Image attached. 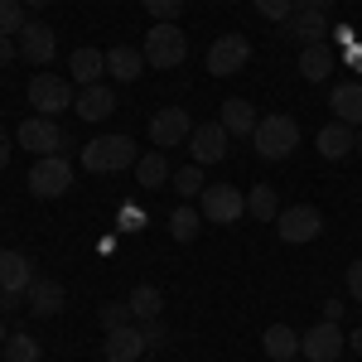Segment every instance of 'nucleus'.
Returning a JSON list of instances; mask_svg holds the SVG:
<instances>
[{
	"mask_svg": "<svg viewBox=\"0 0 362 362\" xmlns=\"http://www.w3.org/2000/svg\"><path fill=\"white\" fill-rule=\"evenodd\" d=\"M329 107H334V121H343V126L358 131L362 126V83H338L334 92H329Z\"/></svg>",
	"mask_w": 362,
	"mask_h": 362,
	"instance_id": "6ab92c4d",
	"label": "nucleus"
},
{
	"mask_svg": "<svg viewBox=\"0 0 362 362\" xmlns=\"http://www.w3.org/2000/svg\"><path fill=\"white\" fill-rule=\"evenodd\" d=\"M73 112L97 126V121H107V116L116 112V92H112L107 83H92V87H83V92L73 97Z\"/></svg>",
	"mask_w": 362,
	"mask_h": 362,
	"instance_id": "dca6fc26",
	"label": "nucleus"
},
{
	"mask_svg": "<svg viewBox=\"0 0 362 362\" xmlns=\"http://www.w3.org/2000/svg\"><path fill=\"white\" fill-rule=\"evenodd\" d=\"M348 300H358V305H362V256L348 266Z\"/></svg>",
	"mask_w": 362,
	"mask_h": 362,
	"instance_id": "4c0bfd02",
	"label": "nucleus"
},
{
	"mask_svg": "<svg viewBox=\"0 0 362 362\" xmlns=\"http://www.w3.org/2000/svg\"><path fill=\"white\" fill-rule=\"evenodd\" d=\"M5 338H10V329H5V314H0V343H5Z\"/></svg>",
	"mask_w": 362,
	"mask_h": 362,
	"instance_id": "de8ad7c7",
	"label": "nucleus"
},
{
	"mask_svg": "<svg viewBox=\"0 0 362 362\" xmlns=\"http://www.w3.org/2000/svg\"><path fill=\"white\" fill-rule=\"evenodd\" d=\"M73 189V165L68 155H39L29 169V194L34 198H63Z\"/></svg>",
	"mask_w": 362,
	"mask_h": 362,
	"instance_id": "0eeeda50",
	"label": "nucleus"
},
{
	"mask_svg": "<svg viewBox=\"0 0 362 362\" xmlns=\"http://www.w3.org/2000/svg\"><path fill=\"white\" fill-rule=\"evenodd\" d=\"M353 145H358V131H353V126H343V121L319 126V136H314V150H319L324 160H348V155H353Z\"/></svg>",
	"mask_w": 362,
	"mask_h": 362,
	"instance_id": "f3484780",
	"label": "nucleus"
},
{
	"mask_svg": "<svg viewBox=\"0 0 362 362\" xmlns=\"http://www.w3.org/2000/svg\"><path fill=\"white\" fill-rule=\"evenodd\" d=\"M0 353H5V362H44V348H39V338H29V334H15L0 343Z\"/></svg>",
	"mask_w": 362,
	"mask_h": 362,
	"instance_id": "c756f323",
	"label": "nucleus"
},
{
	"mask_svg": "<svg viewBox=\"0 0 362 362\" xmlns=\"http://www.w3.org/2000/svg\"><path fill=\"white\" fill-rule=\"evenodd\" d=\"M73 78H58V73H34L29 78V107L34 116H58L73 107Z\"/></svg>",
	"mask_w": 362,
	"mask_h": 362,
	"instance_id": "39448f33",
	"label": "nucleus"
},
{
	"mask_svg": "<svg viewBox=\"0 0 362 362\" xmlns=\"http://www.w3.org/2000/svg\"><path fill=\"white\" fill-rule=\"evenodd\" d=\"M140 150L131 136H92L83 145V169L87 174H121V169H136Z\"/></svg>",
	"mask_w": 362,
	"mask_h": 362,
	"instance_id": "f03ea898",
	"label": "nucleus"
},
{
	"mask_svg": "<svg viewBox=\"0 0 362 362\" xmlns=\"http://www.w3.org/2000/svg\"><path fill=\"white\" fill-rule=\"evenodd\" d=\"M343 58H348V68H358V73H362V49H358V44H353V49H343Z\"/></svg>",
	"mask_w": 362,
	"mask_h": 362,
	"instance_id": "79ce46f5",
	"label": "nucleus"
},
{
	"mask_svg": "<svg viewBox=\"0 0 362 362\" xmlns=\"http://www.w3.org/2000/svg\"><path fill=\"white\" fill-rule=\"evenodd\" d=\"M102 73H107V49H73V58H68V78H73L78 87L102 83Z\"/></svg>",
	"mask_w": 362,
	"mask_h": 362,
	"instance_id": "a211bd4d",
	"label": "nucleus"
},
{
	"mask_svg": "<svg viewBox=\"0 0 362 362\" xmlns=\"http://www.w3.org/2000/svg\"><path fill=\"white\" fill-rule=\"evenodd\" d=\"M348 348H353V353L362 358V329H353V334H348Z\"/></svg>",
	"mask_w": 362,
	"mask_h": 362,
	"instance_id": "c03bdc74",
	"label": "nucleus"
},
{
	"mask_svg": "<svg viewBox=\"0 0 362 362\" xmlns=\"http://www.w3.org/2000/svg\"><path fill=\"white\" fill-rule=\"evenodd\" d=\"M261 348H266L271 362H290V358H300V334H295L290 324H271V329L261 334Z\"/></svg>",
	"mask_w": 362,
	"mask_h": 362,
	"instance_id": "b1692460",
	"label": "nucleus"
},
{
	"mask_svg": "<svg viewBox=\"0 0 362 362\" xmlns=\"http://www.w3.org/2000/svg\"><path fill=\"white\" fill-rule=\"evenodd\" d=\"M227 126L223 121H203L194 126V136H189V150H194V165H223L227 160Z\"/></svg>",
	"mask_w": 362,
	"mask_h": 362,
	"instance_id": "ddd939ff",
	"label": "nucleus"
},
{
	"mask_svg": "<svg viewBox=\"0 0 362 362\" xmlns=\"http://www.w3.org/2000/svg\"><path fill=\"white\" fill-rule=\"evenodd\" d=\"M136 329H140V338H145V348H165V343H169L165 319H140Z\"/></svg>",
	"mask_w": 362,
	"mask_h": 362,
	"instance_id": "f704fd0d",
	"label": "nucleus"
},
{
	"mask_svg": "<svg viewBox=\"0 0 362 362\" xmlns=\"http://www.w3.org/2000/svg\"><path fill=\"white\" fill-rule=\"evenodd\" d=\"M5 309H15V295H5V290H0V314H5Z\"/></svg>",
	"mask_w": 362,
	"mask_h": 362,
	"instance_id": "a18cd8bd",
	"label": "nucleus"
},
{
	"mask_svg": "<svg viewBox=\"0 0 362 362\" xmlns=\"http://www.w3.org/2000/svg\"><path fill=\"white\" fill-rule=\"evenodd\" d=\"M251 145H256V155L261 160H290L295 155V145H300V121L285 112H271L256 121V131H251Z\"/></svg>",
	"mask_w": 362,
	"mask_h": 362,
	"instance_id": "f257e3e1",
	"label": "nucleus"
},
{
	"mask_svg": "<svg viewBox=\"0 0 362 362\" xmlns=\"http://www.w3.org/2000/svg\"><path fill=\"white\" fill-rule=\"evenodd\" d=\"M218 121L227 126V136H251V131H256V121H261V112L251 107L247 97H227Z\"/></svg>",
	"mask_w": 362,
	"mask_h": 362,
	"instance_id": "5701e85b",
	"label": "nucleus"
},
{
	"mask_svg": "<svg viewBox=\"0 0 362 362\" xmlns=\"http://www.w3.org/2000/svg\"><path fill=\"white\" fill-rule=\"evenodd\" d=\"M25 300H29V314L34 319H54V314H63V285L58 280H34Z\"/></svg>",
	"mask_w": 362,
	"mask_h": 362,
	"instance_id": "4be33fe9",
	"label": "nucleus"
},
{
	"mask_svg": "<svg viewBox=\"0 0 362 362\" xmlns=\"http://www.w3.org/2000/svg\"><path fill=\"white\" fill-rule=\"evenodd\" d=\"M140 362H150V358H140Z\"/></svg>",
	"mask_w": 362,
	"mask_h": 362,
	"instance_id": "3c124183",
	"label": "nucleus"
},
{
	"mask_svg": "<svg viewBox=\"0 0 362 362\" xmlns=\"http://www.w3.org/2000/svg\"><path fill=\"white\" fill-rule=\"evenodd\" d=\"M324 319L338 324V319H343V300H324Z\"/></svg>",
	"mask_w": 362,
	"mask_h": 362,
	"instance_id": "a19ab883",
	"label": "nucleus"
},
{
	"mask_svg": "<svg viewBox=\"0 0 362 362\" xmlns=\"http://www.w3.org/2000/svg\"><path fill=\"white\" fill-rule=\"evenodd\" d=\"M29 25L25 0H0V34H20Z\"/></svg>",
	"mask_w": 362,
	"mask_h": 362,
	"instance_id": "2f4dec72",
	"label": "nucleus"
},
{
	"mask_svg": "<svg viewBox=\"0 0 362 362\" xmlns=\"http://www.w3.org/2000/svg\"><path fill=\"white\" fill-rule=\"evenodd\" d=\"M169 184H174V194L184 198V203H189V198H198L203 189H208V184H203V165H184V169H174V179H169Z\"/></svg>",
	"mask_w": 362,
	"mask_h": 362,
	"instance_id": "7c9ffc66",
	"label": "nucleus"
},
{
	"mask_svg": "<svg viewBox=\"0 0 362 362\" xmlns=\"http://www.w3.org/2000/svg\"><path fill=\"white\" fill-rule=\"evenodd\" d=\"M15 140L25 145L34 160H39V155H63V150L73 145L68 131L58 126V116H25V121H20V131H15Z\"/></svg>",
	"mask_w": 362,
	"mask_h": 362,
	"instance_id": "20e7f679",
	"label": "nucleus"
},
{
	"mask_svg": "<svg viewBox=\"0 0 362 362\" xmlns=\"http://www.w3.org/2000/svg\"><path fill=\"white\" fill-rule=\"evenodd\" d=\"M353 155H362V126H358V145H353Z\"/></svg>",
	"mask_w": 362,
	"mask_h": 362,
	"instance_id": "09e8293b",
	"label": "nucleus"
},
{
	"mask_svg": "<svg viewBox=\"0 0 362 362\" xmlns=\"http://www.w3.org/2000/svg\"><path fill=\"white\" fill-rule=\"evenodd\" d=\"M251 5H256L266 20H276V25H285V20L295 15V0H251Z\"/></svg>",
	"mask_w": 362,
	"mask_h": 362,
	"instance_id": "c9c22d12",
	"label": "nucleus"
},
{
	"mask_svg": "<svg viewBox=\"0 0 362 362\" xmlns=\"http://www.w3.org/2000/svg\"><path fill=\"white\" fill-rule=\"evenodd\" d=\"M334 63H338V54L329 44H309V49H300V78L305 83H324L334 73Z\"/></svg>",
	"mask_w": 362,
	"mask_h": 362,
	"instance_id": "393cba45",
	"label": "nucleus"
},
{
	"mask_svg": "<svg viewBox=\"0 0 362 362\" xmlns=\"http://www.w3.org/2000/svg\"><path fill=\"white\" fill-rule=\"evenodd\" d=\"M15 39H20V58H25V63H34V68H49V63H54V54H58V34L44 25V20H29V25L20 29Z\"/></svg>",
	"mask_w": 362,
	"mask_h": 362,
	"instance_id": "f8f14e48",
	"label": "nucleus"
},
{
	"mask_svg": "<svg viewBox=\"0 0 362 362\" xmlns=\"http://www.w3.org/2000/svg\"><path fill=\"white\" fill-rule=\"evenodd\" d=\"M169 179H174V174H169V155L165 150H150V155L136 160V184L140 189H165Z\"/></svg>",
	"mask_w": 362,
	"mask_h": 362,
	"instance_id": "a878e982",
	"label": "nucleus"
},
{
	"mask_svg": "<svg viewBox=\"0 0 362 362\" xmlns=\"http://www.w3.org/2000/svg\"><path fill=\"white\" fill-rule=\"evenodd\" d=\"M276 232H280V242H285V247H305V242H314V237L324 232V213H319V208H309V203L280 208Z\"/></svg>",
	"mask_w": 362,
	"mask_h": 362,
	"instance_id": "6e6552de",
	"label": "nucleus"
},
{
	"mask_svg": "<svg viewBox=\"0 0 362 362\" xmlns=\"http://www.w3.org/2000/svg\"><path fill=\"white\" fill-rule=\"evenodd\" d=\"M343 353H348V334L338 324H329V319H319L309 334H300V358L309 362H338Z\"/></svg>",
	"mask_w": 362,
	"mask_h": 362,
	"instance_id": "9d476101",
	"label": "nucleus"
},
{
	"mask_svg": "<svg viewBox=\"0 0 362 362\" xmlns=\"http://www.w3.org/2000/svg\"><path fill=\"white\" fill-rule=\"evenodd\" d=\"M140 358H145V338H140L136 324L107 334V362H140Z\"/></svg>",
	"mask_w": 362,
	"mask_h": 362,
	"instance_id": "412c9836",
	"label": "nucleus"
},
{
	"mask_svg": "<svg viewBox=\"0 0 362 362\" xmlns=\"http://www.w3.org/2000/svg\"><path fill=\"white\" fill-rule=\"evenodd\" d=\"M280 34L295 39L300 49H309V44H329L334 25H329V15H319V10H295V15L280 25Z\"/></svg>",
	"mask_w": 362,
	"mask_h": 362,
	"instance_id": "4468645a",
	"label": "nucleus"
},
{
	"mask_svg": "<svg viewBox=\"0 0 362 362\" xmlns=\"http://www.w3.org/2000/svg\"><path fill=\"white\" fill-rule=\"evenodd\" d=\"M194 136V121L184 107H160V112L150 116V145L155 150H174V145H189Z\"/></svg>",
	"mask_w": 362,
	"mask_h": 362,
	"instance_id": "9b49d317",
	"label": "nucleus"
},
{
	"mask_svg": "<svg viewBox=\"0 0 362 362\" xmlns=\"http://www.w3.org/2000/svg\"><path fill=\"white\" fill-rule=\"evenodd\" d=\"M251 63V39L247 34H218L208 44V73L213 78H232Z\"/></svg>",
	"mask_w": 362,
	"mask_h": 362,
	"instance_id": "1a4fd4ad",
	"label": "nucleus"
},
{
	"mask_svg": "<svg viewBox=\"0 0 362 362\" xmlns=\"http://www.w3.org/2000/svg\"><path fill=\"white\" fill-rule=\"evenodd\" d=\"M140 54H145V63L150 68H179L184 58H189V39H184V29L179 25H155L145 29V44H140Z\"/></svg>",
	"mask_w": 362,
	"mask_h": 362,
	"instance_id": "7ed1b4c3",
	"label": "nucleus"
},
{
	"mask_svg": "<svg viewBox=\"0 0 362 362\" xmlns=\"http://www.w3.org/2000/svg\"><path fill=\"white\" fill-rule=\"evenodd\" d=\"M290 362H309V358H290Z\"/></svg>",
	"mask_w": 362,
	"mask_h": 362,
	"instance_id": "8fccbe9b",
	"label": "nucleus"
},
{
	"mask_svg": "<svg viewBox=\"0 0 362 362\" xmlns=\"http://www.w3.org/2000/svg\"><path fill=\"white\" fill-rule=\"evenodd\" d=\"M145 10L155 15V25H174L184 15V0H145Z\"/></svg>",
	"mask_w": 362,
	"mask_h": 362,
	"instance_id": "72a5a7b5",
	"label": "nucleus"
},
{
	"mask_svg": "<svg viewBox=\"0 0 362 362\" xmlns=\"http://www.w3.org/2000/svg\"><path fill=\"white\" fill-rule=\"evenodd\" d=\"M247 213L256 218V223H276L280 218V194L271 189V184H256L247 194Z\"/></svg>",
	"mask_w": 362,
	"mask_h": 362,
	"instance_id": "c85d7f7f",
	"label": "nucleus"
},
{
	"mask_svg": "<svg viewBox=\"0 0 362 362\" xmlns=\"http://www.w3.org/2000/svg\"><path fill=\"white\" fill-rule=\"evenodd\" d=\"M10 165V136H5V131H0V169Z\"/></svg>",
	"mask_w": 362,
	"mask_h": 362,
	"instance_id": "37998d69",
	"label": "nucleus"
},
{
	"mask_svg": "<svg viewBox=\"0 0 362 362\" xmlns=\"http://www.w3.org/2000/svg\"><path fill=\"white\" fill-rule=\"evenodd\" d=\"M126 305H131V319H160L165 314V295H160V285H136L131 295H126Z\"/></svg>",
	"mask_w": 362,
	"mask_h": 362,
	"instance_id": "bb28decb",
	"label": "nucleus"
},
{
	"mask_svg": "<svg viewBox=\"0 0 362 362\" xmlns=\"http://www.w3.org/2000/svg\"><path fill=\"white\" fill-rule=\"evenodd\" d=\"M116 227H121V232H140V227H145V213H140V208H121Z\"/></svg>",
	"mask_w": 362,
	"mask_h": 362,
	"instance_id": "e433bc0d",
	"label": "nucleus"
},
{
	"mask_svg": "<svg viewBox=\"0 0 362 362\" xmlns=\"http://www.w3.org/2000/svg\"><path fill=\"white\" fill-rule=\"evenodd\" d=\"M295 10H319V15H329L334 0H295Z\"/></svg>",
	"mask_w": 362,
	"mask_h": 362,
	"instance_id": "ea45409f",
	"label": "nucleus"
},
{
	"mask_svg": "<svg viewBox=\"0 0 362 362\" xmlns=\"http://www.w3.org/2000/svg\"><path fill=\"white\" fill-rule=\"evenodd\" d=\"M198 213H203V223H242V213H247V194L237 189V184H213V189H203L198 194Z\"/></svg>",
	"mask_w": 362,
	"mask_h": 362,
	"instance_id": "423d86ee",
	"label": "nucleus"
},
{
	"mask_svg": "<svg viewBox=\"0 0 362 362\" xmlns=\"http://www.w3.org/2000/svg\"><path fill=\"white\" fill-rule=\"evenodd\" d=\"M198 232H203V213H198L194 203H179V208L169 213V237H174V242H194Z\"/></svg>",
	"mask_w": 362,
	"mask_h": 362,
	"instance_id": "cd10ccee",
	"label": "nucleus"
},
{
	"mask_svg": "<svg viewBox=\"0 0 362 362\" xmlns=\"http://www.w3.org/2000/svg\"><path fill=\"white\" fill-rule=\"evenodd\" d=\"M145 68H150V63H145V54H140V49H131V44L107 49V73H112L116 83H136Z\"/></svg>",
	"mask_w": 362,
	"mask_h": 362,
	"instance_id": "aec40b11",
	"label": "nucleus"
},
{
	"mask_svg": "<svg viewBox=\"0 0 362 362\" xmlns=\"http://www.w3.org/2000/svg\"><path fill=\"white\" fill-rule=\"evenodd\" d=\"M15 54H20V39H15V34H0V68L15 63Z\"/></svg>",
	"mask_w": 362,
	"mask_h": 362,
	"instance_id": "58836bf2",
	"label": "nucleus"
},
{
	"mask_svg": "<svg viewBox=\"0 0 362 362\" xmlns=\"http://www.w3.org/2000/svg\"><path fill=\"white\" fill-rule=\"evenodd\" d=\"M34 261H29L25 251H0V290L5 295H29V285H34Z\"/></svg>",
	"mask_w": 362,
	"mask_h": 362,
	"instance_id": "2eb2a0df",
	"label": "nucleus"
},
{
	"mask_svg": "<svg viewBox=\"0 0 362 362\" xmlns=\"http://www.w3.org/2000/svg\"><path fill=\"white\" fill-rule=\"evenodd\" d=\"M97 319H102V329H107V334H112V329H126V324H136L126 300H107V305L97 309Z\"/></svg>",
	"mask_w": 362,
	"mask_h": 362,
	"instance_id": "473e14b6",
	"label": "nucleus"
},
{
	"mask_svg": "<svg viewBox=\"0 0 362 362\" xmlns=\"http://www.w3.org/2000/svg\"><path fill=\"white\" fill-rule=\"evenodd\" d=\"M44 5H49V0H25V10H44Z\"/></svg>",
	"mask_w": 362,
	"mask_h": 362,
	"instance_id": "49530a36",
	"label": "nucleus"
}]
</instances>
